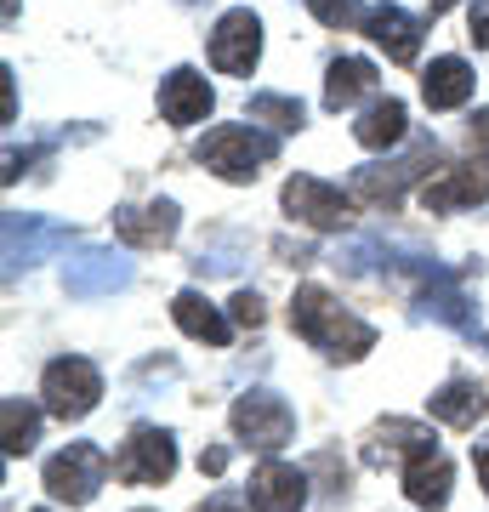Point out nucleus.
Here are the masks:
<instances>
[{"label": "nucleus", "mask_w": 489, "mask_h": 512, "mask_svg": "<svg viewBox=\"0 0 489 512\" xmlns=\"http://www.w3.org/2000/svg\"><path fill=\"white\" fill-rule=\"evenodd\" d=\"M290 325L302 342L325 353V359H364V353L376 348V325H364L359 313H347L342 302L319 285H302V291L290 296Z\"/></svg>", "instance_id": "f257e3e1"}, {"label": "nucleus", "mask_w": 489, "mask_h": 512, "mask_svg": "<svg viewBox=\"0 0 489 512\" xmlns=\"http://www.w3.org/2000/svg\"><path fill=\"white\" fill-rule=\"evenodd\" d=\"M194 154H200V165H211L217 177H228V183H251L256 171H262V160L279 154V137L262 131L256 120L251 126H217Z\"/></svg>", "instance_id": "f03ea898"}, {"label": "nucleus", "mask_w": 489, "mask_h": 512, "mask_svg": "<svg viewBox=\"0 0 489 512\" xmlns=\"http://www.w3.org/2000/svg\"><path fill=\"white\" fill-rule=\"evenodd\" d=\"M40 393H46L40 404H46L57 421H86L91 410H97V399H103V370L91 365V359H80V353L52 359L46 376H40Z\"/></svg>", "instance_id": "7ed1b4c3"}, {"label": "nucleus", "mask_w": 489, "mask_h": 512, "mask_svg": "<svg viewBox=\"0 0 489 512\" xmlns=\"http://www.w3.org/2000/svg\"><path fill=\"white\" fill-rule=\"evenodd\" d=\"M109 467L114 461L97 450V444L74 439L69 450H57L52 461H46V495L52 501H69V507H86V501H97V490L109 484Z\"/></svg>", "instance_id": "20e7f679"}, {"label": "nucleus", "mask_w": 489, "mask_h": 512, "mask_svg": "<svg viewBox=\"0 0 489 512\" xmlns=\"http://www.w3.org/2000/svg\"><path fill=\"white\" fill-rule=\"evenodd\" d=\"M228 421H234V433L245 444H256V450H285L290 433H296V410H290L279 393H268V387H251V393H239L234 410H228Z\"/></svg>", "instance_id": "39448f33"}, {"label": "nucleus", "mask_w": 489, "mask_h": 512, "mask_svg": "<svg viewBox=\"0 0 489 512\" xmlns=\"http://www.w3.org/2000/svg\"><path fill=\"white\" fill-rule=\"evenodd\" d=\"M438 154V143L433 137H421L416 148H410V154H404V160H387V165H359V171H353V200H364V205H399V194L410 183H416L421 171H427V160H433Z\"/></svg>", "instance_id": "423d86ee"}, {"label": "nucleus", "mask_w": 489, "mask_h": 512, "mask_svg": "<svg viewBox=\"0 0 489 512\" xmlns=\"http://www.w3.org/2000/svg\"><path fill=\"white\" fill-rule=\"evenodd\" d=\"M177 473V444L165 427H137L126 439V450L114 456V478L120 484H165Z\"/></svg>", "instance_id": "0eeeda50"}, {"label": "nucleus", "mask_w": 489, "mask_h": 512, "mask_svg": "<svg viewBox=\"0 0 489 512\" xmlns=\"http://www.w3.org/2000/svg\"><path fill=\"white\" fill-rule=\"evenodd\" d=\"M285 217L308 222L319 234H336L347 222V194L336 183H325V177H290L285 183Z\"/></svg>", "instance_id": "6e6552de"}, {"label": "nucleus", "mask_w": 489, "mask_h": 512, "mask_svg": "<svg viewBox=\"0 0 489 512\" xmlns=\"http://www.w3.org/2000/svg\"><path fill=\"white\" fill-rule=\"evenodd\" d=\"M256 57H262V23H256V12H222L217 29H211V63L222 74H251Z\"/></svg>", "instance_id": "1a4fd4ad"}, {"label": "nucleus", "mask_w": 489, "mask_h": 512, "mask_svg": "<svg viewBox=\"0 0 489 512\" xmlns=\"http://www.w3.org/2000/svg\"><path fill=\"white\" fill-rule=\"evenodd\" d=\"M421 456H438V439L433 427H421V421H381L376 433H370V444H364V461L370 467H387V461H404V467H416Z\"/></svg>", "instance_id": "9d476101"}, {"label": "nucleus", "mask_w": 489, "mask_h": 512, "mask_svg": "<svg viewBox=\"0 0 489 512\" xmlns=\"http://www.w3.org/2000/svg\"><path fill=\"white\" fill-rule=\"evenodd\" d=\"M63 285L69 296H109V291H126L131 285V262L120 251H80L69 256L63 268Z\"/></svg>", "instance_id": "9b49d317"}, {"label": "nucleus", "mask_w": 489, "mask_h": 512, "mask_svg": "<svg viewBox=\"0 0 489 512\" xmlns=\"http://www.w3.org/2000/svg\"><path fill=\"white\" fill-rule=\"evenodd\" d=\"M211 109H217V97H211L200 69H171L160 80V114L171 126H200Z\"/></svg>", "instance_id": "f8f14e48"}, {"label": "nucleus", "mask_w": 489, "mask_h": 512, "mask_svg": "<svg viewBox=\"0 0 489 512\" xmlns=\"http://www.w3.org/2000/svg\"><path fill=\"white\" fill-rule=\"evenodd\" d=\"M177 205L154 200V205H120L114 211V234L126 239L131 251H148V245H171L177 239Z\"/></svg>", "instance_id": "ddd939ff"}, {"label": "nucleus", "mask_w": 489, "mask_h": 512, "mask_svg": "<svg viewBox=\"0 0 489 512\" xmlns=\"http://www.w3.org/2000/svg\"><path fill=\"white\" fill-rule=\"evenodd\" d=\"M308 501V473L290 461H262L251 473V507L256 512H296Z\"/></svg>", "instance_id": "4468645a"}, {"label": "nucleus", "mask_w": 489, "mask_h": 512, "mask_svg": "<svg viewBox=\"0 0 489 512\" xmlns=\"http://www.w3.org/2000/svg\"><path fill=\"white\" fill-rule=\"evenodd\" d=\"M364 35L376 40L393 63H416V52H421V18H410L404 6H393V0L364 12Z\"/></svg>", "instance_id": "2eb2a0df"}, {"label": "nucleus", "mask_w": 489, "mask_h": 512, "mask_svg": "<svg viewBox=\"0 0 489 512\" xmlns=\"http://www.w3.org/2000/svg\"><path fill=\"white\" fill-rule=\"evenodd\" d=\"M427 410H433V421H444V427H478V416L489 410V393H484V382H472V376H450L438 393H427Z\"/></svg>", "instance_id": "dca6fc26"}, {"label": "nucleus", "mask_w": 489, "mask_h": 512, "mask_svg": "<svg viewBox=\"0 0 489 512\" xmlns=\"http://www.w3.org/2000/svg\"><path fill=\"white\" fill-rule=\"evenodd\" d=\"M489 200V165H455L450 177L421 188V205L427 211H461V205Z\"/></svg>", "instance_id": "f3484780"}, {"label": "nucleus", "mask_w": 489, "mask_h": 512, "mask_svg": "<svg viewBox=\"0 0 489 512\" xmlns=\"http://www.w3.org/2000/svg\"><path fill=\"white\" fill-rule=\"evenodd\" d=\"M421 97H427V109H461L472 97V69L467 57H433L427 69H421Z\"/></svg>", "instance_id": "a211bd4d"}, {"label": "nucleus", "mask_w": 489, "mask_h": 512, "mask_svg": "<svg viewBox=\"0 0 489 512\" xmlns=\"http://www.w3.org/2000/svg\"><path fill=\"white\" fill-rule=\"evenodd\" d=\"M57 245H69V228L63 222H40V217H6V256H12V268L18 262H35V256L57 251Z\"/></svg>", "instance_id": "6ab92c4d"}, {"label": "nucleus", "mask_w": 489, "mask_h": 512, "mask_svg": "<svg viewBox=\"0 0 489 512\" xmlns=\"http://www.w3.org/2000/svg\"><path fill=\"white\" fill-rule=\"evenodd\" d=\"M381 86V74L370 57H336L325 74V109H353L359 97H370Z\"/></svg>", "instance_id": "aec40b11"}, {"label": "nucleus", "mask_w": 489, "mask_h": 512, "mask_svg": "<svg viewBox=\"0 0 489 512\" xmlns=\"http://www.w3.org/2000/svg\"><path fill=\"white\" fill-rule=\"evenodd\" d=\"M404 131H410V120H404V103L399 97H376L370 109L353 120V137H359L364 148H393V143H404Z\"/></svg>", "instance_id": "412c9836"}, {"label": "nucleus", "mask_w": 489, "mask_h": 512, "mask_svg": "<svg viewBox=\"0 0 489 512\" xmlns=\"http://www.w3.org/2000/svg\"><path fill=\"white\" fill-rule=\"evenodd\" d=\"M171 319H177V325L188 330L194 342H211V348H228V336H234V330H228V319H222V313L211 308L200 291H177V302H171Z\"/></svg>", "instance_id": "4be33fe9"}, {"label": "nucleus", "mask_w": 489, "mask_h": 512, "mask_svg": "<svg viewBox=\"0 0 489 512\" xmlns=\"http://www.w3.org/2000/svg\"><path fill=\"white\" fill-rule=\"evenodd\" d=\"M421 313H433V319H444V325H455V330H478V313H472L467 291H455L450 268H438L433 285L421 291Z\"/></svg>", "instance_id": "5701e85b"}, {"label": "nucleus", "mask_w": 489, "mask_h": 512, "mask_svg": "<svg viewBox=\"0 0 489 512\" xmlns=\"http://www.w3.org/2000/svg\"><path fill=\"white\" fill-rule=\"evenodd\" d=\"M404 495H410L416 507H444V501H450V461L421 456L416 467H404Z\"/></svg>", "instance_id": "b1692460"}, {"label": "nucleus", "mask_w": 489, "mask_h": 512, "mask_svg": "<svg viewBox=\"0 0 489 512\" xmlns=\"http://www.w3.org/2000/svg\"><path fill=\"white\" fill-rule=\"evenodd\" d=\"M245 120H268L273 131H296L302 120H308V109H302V97H285V92H256L251 103H245Z\"/></svg>", "instance_id": "393cba45"}, {"label": "nucleus", "mask_w": 489, "mask_h": 512, "mask_svg": "<svg viewBox=\"0 0 489 512\" xmlns=\"http://www.w3.org/2000/svg\"><path fill=\"white\" fill-rule=\"evenodd\" d=\"M0 421H6V456H29L40 439V410L23 399H6L0 404Z\"/></svg>", "instance_id": "a878e982"}, {"label": "nucleus", "mask_w": 489, "mask_h": 512, "mask_svg": "<svg viewBox=\"0 0 489 512\" xmlns=\"http://www.w3.org/2000/svg\"><path fill=\"white\" fill-rule=\"evenodd\" d=\"M308 12L325 29H353V23H364V0H308Z\"/></svg>", "instance_id": "bb28decb"}, {"label": "nucleus", "mask_w": 489, "mask_h": 512, "mask_svg": "<svg viewBox=\"0 0 489 512\" xmlns=\"http://www.w3.org/2000/svg\"><path fill=\"white\" fill-rule=\"evenodd\" d=\"M228 313H234V325L256 330V325H262V296H256V291H239L234 302H228Z\"/></svg>", "instance_id": "cd10ccee"}, {"label": "nucleus", "mask_w": 489, "mask_h": 512, "mask_svg": "<svg viewBox=\"0 0 489 512\" xmlns=\"http://www.w3.org/2000/svg\"><path fill=\"white\" fill-rule=\"evenodd\" d=\"M467 23H472L467 35H472V40H478V46L489 52V0H472V6H467Z\"/></svg>", "instance_id": "c85d7f7f"}, {"label": "nucleus", "mask_w": 489, "mask_h": 512, "mask_svg": "<svg viewBox=\"0 0 489 512\" xmlns=\"http://www.w3.org/2000/svg\"><path fill=\"white\" fill-rule=\"evenodd\" d=\"M200 512H256V507H245L239 495H228V490H222V495H211V501H205Z\"/></svg>", "instance_id": "c756f323"}, {"label": "nucleus", "mask_w": 489, "mask_h": 512, "mask_svg": "<svg viewBox=\"0 0 489 512\" xmlns=\"http://www.w3.org/2000/svg\"><path fill=\"white\" fill-rule=\"evenodd\" d=\"M222 467H228V450H222V444H217V450H205V456H200V473H211V478H217Z\"/></svg>", "instance_id": "7c9ffc66"}, {"label": "nucleus", "mask_w": 489, "mask_h": 512, "mask_svg": "<svg viewBox=\"0 0 489 512\" xmlns=\"http://www.w3.org/2000/svg\"><path fill=\"white\" fill-rule=\"evenodd\" d=\"M472 143H484V148H489V109L472 114Z\"/></svg>", "instance_id": "2f4dec72"}, {"label": "nucleus", "mask_w": 489, "mask_h": 512, "mask_svg": "<svg viewBox=\"0 0 489 512\" xmlns=\"http://www.w3.org/2000/svg\"><path fill=\"white\" fill-rule=\"evenodd\" d=\"M472 467H478V484L489 490V444H478V450H472Z\"/></svg>", "instance_id": "473e14b6"}, {"label": "nucleus", "mask_w": 489, "mask_h": 512, "mask_svg": "<svg viewBox=\"0 0 489 512\" xmlns=\"http://www.w3.org/2000/svg\"><path fill=\"white\" fill-rule=\"evenodd\" d=\"M35 512H46V507H35Z\"/></svg>", "instance_id": "72a5a7b5"}]
</instances>
